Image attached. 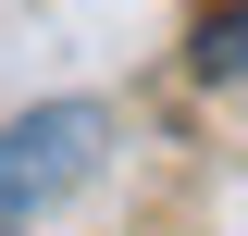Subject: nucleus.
<instances>
[{"mask_svg":"<svg viewBox=\"0 0 248 236\" xmlns=\"http://www.w3.org/2000/svg\"><path fill=\"white\" fill-rule=\"evenodd\" d=\"M99 100H50V112H13L0 124V236L25 224V211H50L62 186H87V162H99Z\"/></svg>","mask_w":248,"mask_h":236,"instance_id":"1","label":"nucleus"},{"mask_svg":"<svg viewBox=\"0 0 248 236\" xmlns=\"http://www.w3.org/2000/svg\"><path fill=\"white\" fill-rule=\"evenodd\" d=\"M199 62H211V75H248V13H236V25H211V50H199Z\"/></svg>","mask_w":248,"mask_h":236,"instance_id":"2","label":"nucleus"}]
</instances>
